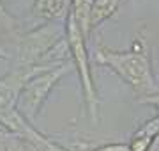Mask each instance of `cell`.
Returning a JSON list of instances; mask_svg holds the SVG:
<instances>
[{"label":"cell","mask_w":159,"mask_h":151,"mask_svg":"<svg viewBox=\"0 0 159 151\" xmlns=\"http://www.w3.org/2000/svg\"><path fill=\"white\" fill-rule=\"evenodd\" d=\"M94 57L97 64L106 66L115 75H119L120 80H124L134 94H138V100L159 93V82L152 68V53L145 39V27H142L133 37L131 50L119 52L106 46H97Z\"/></svg>","instance_id":"1"},{"label":"cell","mask_w":159,"mask_h":151,"mask_svg":"<svg viewBox=\"0 0 159 151\" xmlns=\"http://www.w3.org/2000/svg\"><path fill=\"white\" fill-rule=\"evenodd\" d=\"M66 43H67L71 62H73L74 70L78 71L85 109L89 112L90 121L96 124L99 119V96H97V89L94 84V76H92L90 57L87 52V39L78 29V25L74 23L71 12L66 18Z\"/></svg>","instance_id":"2"},{"label":"cell","mask_w":159,"mask_h":151,"mask_svg":"<svg viewBox=\"0 0 159 151\" xmlns=\"http://www.w3.org/2000/svg\"><path fill=\"white\" fill-rule=\"evenodd\" d=\"M71 71H74V66L71 61H67V62L50 66V68L32 75L29 80L23 84V87L20 89L18 103H16L18 112L27 121L32 123L35 117L39 116L41 109H43V105H44L46 98H48V94Z\"/></svg>","instance_id":"3"},{"label":"cell","mask_w":159,"mask_h":151,"mask_svg":"<svg viewBox=\"0 0 159 151\" xmlns=\"http://www.w3.org/2000/svg\"><path fill=\"white\" fill-rule=\"evenodd\" d=\"M0 124L4 126V130H6L7 134L21 137V139L30 146L32 151H71V149H67L66 146L58 144V142H55L53 139L46 137L44 134H41L32 123L27 121V119L18 112V109L0 114Z\"/></svg>","instance_id":"4"},{"label":"cell","mask_w":159,"mask_h":151,"mask_svg":"<svg viewBox=\"0 0 159 151\" xmlns=\"http://www.w3.org/2000/svg\"><path fill=\"white\" fill-rule=\"evenodd\" d=\"M71 9V0H34L32 14L46 23L66 22Z\"/></svg>","instance_id":"5"},{"label":"cell","mask_w":159,"mask_h":151,"mask_svg":"<svg viewBox=\"0 0 159 151\" xmlns=\"http://www.w3.org/2000/svg\"><path fill=\"white\" fill-rule=\"evenodd\" d=\"M157 134H159V114L150 117L148 121H145L134 134L131 135L129 149L131 151H148L152 142L157 137Z\"/></svg>","instance_id":"6"},{"label":"cell","mask_w":159,"mask_h":151,"mask_svg":"<svg viewBox=\"0 0 159 151\" xmlns=\"http://www.w3.org/2000/svg\"><path fill=\"white\" fill-rule=\"evenodd\" d=\"M92 6H94V0H71V9H69L74 23L78 25V29L81 30V34L85 36L87 41H89L92 32L90 30Z\"/></svg>","instance_id":"7"},{"label":"cell","mask_w":159,"mask_h":151,"mask_svg":"<svg viewBox=\"0 0 159 151\" xmlns=\"http://www.w3.org/2000/svg\"><path fill=\"white\" fill-rule=\"evenodd\" d=\"M20 36H21V32H20L18 20L6 9L4 0H0V41H4L14 48Z\"/></svg>","instance_id":"8"},{"label":"cell","mask_w":159,"mask_h":151,"mask_svg":"<svg viewBox=\"0 0 159 151\" xmlns=\"http://www.w3.org/2000/svg\"><path fill=\"white\" fill-rule=\"evenodd\" d=\"M122 0H94L92 6V16H90V30L104 23L108 18H111L117 12Z\"/></svg>","instance_id":"9"},{"label":"cell","mask_w":159,"mask_h":151,"mask_svg":"<svg viewBox=\"0 0 159 151\" xmlns=\"http://www.w3.org/2000/svg\"><path fill=\"white\" fill-rule=\"evenodd\" d=\"M0 151H32L30 146L18 135L0 132Z\"/></svg>","instance_id":"10"},{"label":"cell","mask_w":159,"mask_h":151,"mask_svg":"<svg viewBox=\"0 0 159 151\" xmlns=\"http://www.w3.org/2000/svg\"><path fill=\"white\" fill-rule=\"evenodd\" d=\"M85 151H131L129 144H122V142H113V144H102L97 148H89Z\"/></svg>","instance_id":"11"},{"label":"cell","mask_w":159,"mask_h":151,"mask_svg":"<svg viewBox=\"0 0 159 151\" xmlns=\"http://www.w3.org/2000/svg\"><path fill=\"white\" fill-rule=\"evenodd\" d=\"M12 53H14V48L4 41H0V59H12Z\"/></svg>","instance_id":"12"},{"label":"cell","mask_w":159,"mask_h":151,"mask_svg":"<svg viewBox=\"0 0 159 151\" xmlns=\"http://www.w3.org/2000/svg\"><path fill=\"white\" fill-rule=\"evenodd\" d=\"M138 103H147V105H152L156 107V110L159 114V93L154 94V96H148V98H143V100H138Z\"/></svg>","instance_id":"13"},{"label":"cell","mask_w":159,"mask_h":151,"mask_svg":"<svg viewBox=\"0 0 159 151\" xmlns=\"http://www.w3.org/2000/svg\"><path fill=\"white\" fill-rule=\"evenodd\" d=\"M11 84V80H9V75H4V76H0V93L4 91V89L7 87Z\"/></svg>","instance_id":"14"},{"label":"cell","mask_w":159,"mask_h":151,"mask_svg":"<svg viewBox=\"0 0 159 151\" xmlns=\"http://www.w3.org/2000/svg\"><path fill=\"white\" fill-rule=\"evenodd\" d=\"M148 151H159V134H157V137H156V140L152 142V146H150Z\"/></svg>","instance_id":"15"}]
</instances>
